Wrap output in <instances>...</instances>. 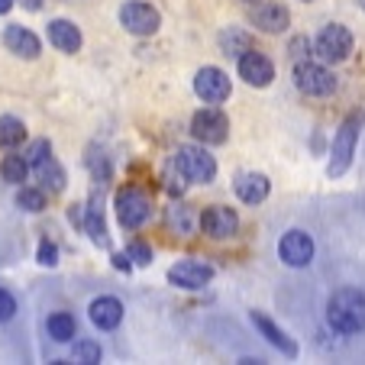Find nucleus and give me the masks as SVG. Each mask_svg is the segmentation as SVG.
Segmentation results:
<instances>
[{
  "mask_svg": "<svg viewBox=\"0 0 365 365\" xmlns=\"http://www.w3.org/2000/svg\"><path fill=\"white\" fill-rule=\"evenodd\" d=\"M200 230H204L210 240H230V236L240 230V217H236V210L217 204V207H210V210H204Z\"/></svg>",
  "mask_w": 365,
  "mask_h": 365,
  "instance_id": "f8f14e48",
  "label": "nucleus"
},
{
  "mask_svg": "<svg viewBox=\"0 0 365 365\" xmlns=\"http://www.w3.org/2000/svg\"><path fill=\"white\" fill-rule=\"evenodd\" d=\"M278 255H282V262L291 265V269H304V265H310V259H314V240H310L304 230H291V233H284L282 242H278Z\"/></svg>",
  "mask_w": 365,
  "mask_h": 365,
  "instance_id": "1a4fd4ad",
  "label": "nucleus"
},
{
  "mask_svg": "<svg viewBox=\"0 0 365 365\" xmlns=\"http://www.w3.org/2000/svg\"><path fill=\"white\" fill-rule=\"evenodd\" d=\"M126 255L136 259V265H149L152 262V249L145 246V242H130V246H126Z\"/></svg>",
  "mask_w": 365,
  "mask_h": 365,
  "instance_id": "cd10ccee",
  "label": "nucleus"
},
{
  "mask_svg": "<svg viewBox=\"0 0 365 365\" xmlns=\"http://www.w3.org/2000/svg\"><path fill=\"white\" fill-rule=\"evenodd\" d=\"M194 91L204 103H223L230 97V78L223 75L220 68H200L197 78H194Z\"/></svg>",
  "mask_w": 365,
  "mask_h": 365,
  "instance_id": "9d476101",
  "label": "nucleus"
},
{
  "mask_svg": "<svg viewBox=\"0 0 365 365\" xmlns=\"http://www.w3.org/2000/svg\"><path fill=\"white\" fill-rule=\"evenodd\" d=\"M36 175H39L42 187H48V191H62L65 187V172H62V165H58L52 155H48L42 165H36Z\"/></svg>",
  "mask_w": 365,
  "mask_h": 365,
  "instance_id": "4be33fe9",
  "label": "nucleus"
},
{
  "mask_svg": "<svg viewBox=\"0 0 365 365\" xmlns=\"http://www.w3.org/2000/svg\"><path fill=\"white\" fill-rule=\"evenodd\" d=\"M191 133L207 145H223L230 136V120L223 117L220 110L207 107V110H197L191 120Z\"/></svg>",
  "mask_w": 365,
  "mask_h": 365,
  "instance_id": "0eeeda50",
  "label": "nucleus"
},
{
  "mask_svg": "<svg viewBox=\"0 0 365 365\" xmlns=\"http://www.w3.org/2000/svg\"><path fill=\"white\" fill-rule=\"evenodd\" d=\"M46 330H48V336L56 339V343H68V339L78 336L75 317H71V314H65V310H58V314H52V317H48Z\"/></svg>",
  "mask_w": 365,
  "mask_h": 365,
  "instance_id": "aec40b11",
  "label": "nucleus"
},
{
  "mask_svg": "<svg viewBox=\"0 0 365 365\" xmlns=\"http://www.w3.org/2000/svg\"><path fill=\"white\" fill-rule=\"evenodd\" d=\"M233 187H236V197H240L242 204H262L272 191L269 178L259 175V172H242L240 178L233 181Z\"/></svg>",
  "mask_w": 365,
  "mask_h": 365,
  "instance_id": "4468645a",
  "label": "nucleus"
},
{
  "mask_svg": "<svg viewBox=\"0 0 365 365\" xmlns=\"http://www.w3.org/2000/svg\"><path fill=\"white\" fill-rule=\"evenodd\" d=\"M359 126H362V113H349L343 120V126L336 130V136H333V155H330V165H327L330 178H339V175L349 172L352 155H356V143H359Z\"/></svg>",
  "mask_w": 365,
  "mask_h": 365,
  "instance_id": "f03ea898",
  "label": "nucleus"
},
{
  "mask_svg": "<svg viewBox=\"0 0 365 365\" xmlns=\"http://www.w3.org/2000/svg\"><path fill=\"white\" fill-rule=\"evenodd\" d=\"M120 23H123V29L133 36H152L159 29L162 16H159V10L143 4V0H130V4L120 7Z\"/></svg>",
  "mask_w": 365,
  "mask_h": 365,
  "instance_id": "423d86ee",
  "label": "nucleus"
},
{
  "mask_svg": "<svg viewBox=\"0 0 365 365\" xmlns=\"http://www.w3.org/2000/svg\"><path fill=\"white\" fill-rule=\"evenodd\" d=\"M23 7H26V10H33V14H36V10L42 7V0H23Z\"/></svg>",
  "mask_w": 365,
  "mask_h": 365,
  "instance_id": "2f4dec72",
  "label": "nucleus"
},
{
  "mask_svg": "<svg viewBox=\"0 0 365 365\" xmlns=\"http://www.w3.org/2000/svg\"><path fill=\"white\" fill-rule=\"evenodd\" d=\"M84 230L94 242H107V227H103V207H101V197H94L88 204V220H84Z\"/></svg>",
  "mask_w": 365,
  "mask_h": 365,
  "instance_id": "5701e85b",
  "label": "nucleus"
},
{
  "mask_svg": "<svg viewBox=\"0 0 365 365\" xmlns=\"http://www.w3.org/2000/svg\"><path fill=\"white\" fill-rule=\"evenodd\" d=\"M120 320H123V304L117 297H97L91 304V324L97 330H117Z\"/></svg>",
  "mask_w": 365,
  "mask_h": 365,
  "instance_id": "2eb2a0df",
  "label": "nucleus"
},
{
  "mask_svg": "<svg viewBox=\"0 0 365 365\" xmlns=\"http://www.w3.org/2000/svg\"><path fill=\"white\" fill-rule=\"evenodd\" d=\"M10 10H14V0H0V16L10 14Z\"/></svg>",
  "mask_w": 365,
  "mask_h": 365,
  "instance_id": "473e14b6",
  "label": "nucleus"
},
{
  "mask_svg": "<svg viewBox=\"0 0 365 365\" xmlns=\"http://www.w3.org/2000/svg\"><path fill=\"white\" fill-rule=\"evenodd\" d=\"M255 26L262 29V33H284L288 29V23H291V16H288V10L282 7V4H262V7L255 10Z\"/></svg>",
  "mask_w": 365,
  "mask_h": 365,
  "instance_id": "6ab92c4d",
  "label": "nucleus"
},
{
  "mask_svg": "<svg viewBox=\"0 0 365 365\" xmlns=\"http://www.w3.org/2000/svg\"><path fill=\"white\" fill-rule=\"evenodd\" d=\"M314 48H317V56L324 58V62H330V65L346 62L349 52H352V33L346 26H339V23H333V26H327L324 33L317 36Z\"/></svg>",
  "mask_w": 365,
  "mask_h": 365,
  "instance_id": "20e7f679",
  "label": "nucleus"
},
{
  "mask_svg": "<svg viewBox=\"0 0 365 365\" xmlns=\"http://www.w3.org/2000/svg\"><path fill=\"white\" fill-rule=\"evenodd\" d=\"M252 324L259 327V333H262V336L269 339L272 346H278V349H282L288 359H294V356H297V346L288 339V333H284L282 327H275V320H272V317H265L262 310H252Z\"/></svg>",
  "mask_w": 365,
  "mask_h": 365,
  "instance_id": "f3484780",
  "label": "nucleus"
},
{
  "mask_svg": "<svg viewBox=\"0 0 365 365\" xmlns=\"http://www.w3.org/2000/svg\"><path fill=\"white\" fill-rule=\"evenodd\" d=\"M152 214V204L139 187H123L117 194V217L126 230H139Z\"/></svg>",
  "mask_w": 365,
  "mask_h": 365,
  "instance_id": "39448f33",
  "label": "nucleus"
},
{
  "mask_svg": "<svg viewBox=\"0 0 365 365\" xmlns=\"http://www.w3.org/2000/svg\"><path fill=\"white\" fill-rule=\"evenodd\" d=\"M0 175H4V181H10V185H23L29 175V165L23 155H4V162H0Z\"/></svg>",
  "mask_w": 365,
  "mask_h": 365,
  "instance_id": "b1692460",
  "label": "nucleus"
},
{
  "mask_svg": "<svg viewBox=\"0 0 365 365\" xmlns=\"http://www.w3.org/2000/svg\"><path fill=\"white\" fill-rule=\"evenodd\" d=\"M48 42L58 48V52H68L75 56L78 48H81V29L68 20H52L48 23Z\"/></svg>",
  "mask_w": 365,
  "mask_h": 365,
  "instance_id": "dca6fc26",
  "label": "nucleus"
},
{
  "mask_svg": "<svg viewBox=\"0 0 365 365\" xmlns=\"http://www.w3.org/2000/svg\"><path fill=\"white\" fill-rule=\"evenodd\" d=\"M362 7H365V0H362Z\"/></svg>",
  "mask_w": 365,
  "mask_h": 365,
  "instance_id": "72a5a7b5",
  "label": "nucleus"
},
{
  "mask_svg": "<svg viewBox=\"0 0 365 365\" xmlns=\"http://www.w3.org/2000/svg\"><path fill=\"white\" fill-rule=\"evenodd\" d=\"M48 155H52V145H48V139H36V143L29 145V152L23 155V159H26V165H29V168H36V165H42V162L48 159Z\"/></svg>",
  "mask_w": 365,
  "mask_h": 365,
  "instance_id": "bb28decb",
  "label": "nucleus"
},
{
  "mask_svg": "<svg viewBox=\"0 0 365 365\" xmlns=\"http://www.w3.org/2000/svg\"><path fill=\"white\" fill-rule=\"evenodd\" d=\"M210 278H214V269L204 265V262H194V259H185V262H178V265L168 269V282H172L175 288H185V291L204 288Z\"/></svg>",
  "mask_w": 365,
  "mask_h": 365,
  "instance_id": "9b49d317",
  "label": "nucleus"
},
{
  "mask_svg": "<svg viewBox=\"0 0 365 365\" xmlns=\"http://www.w3.org/2000/svg\"><path fill=\"white\" fill-rule=\"evenodd\" d=\"M240 78L252 88H269L275 78V65L262 52H246V56H240Z\"/></svg>",
  "mask_w": 365,
  "mask_h": 365,
  "instance_id": "ddd939ff",
  "label": "nucleus"
},
{
  "mask_svg": "<svg viewBox=\"0 0 365 365\" xmlns=\"http://www.w3.org/2000/svg\"><path fill=\"white\" fill-rule=\"evenodd\" d=\"M26 139V126L16 117H0V145L4 149H16Z\"/></svg>",
  "mask_w": 365,
  "mask_h": 365,
  "instance_id": "412c9836",
  "label": "nucleus"
},
{
  "mask_svg": "<svg viewBox=\"0 0 365 365\" xmlns=\"http://www.w3.org/2000/svg\"><path fill=\"white\" fill-rule=\"evenodd\" d=\"M327 320L339 333H362L365 330V294L343 288L327 304Z\"/></svg>",
  "mask_w": 365,
  "mask_h": 365,
  "instance_id": "f257e3e1",
  "label": "nucleus"
},
{
  "mask_svg": "<svg viewBox=\"0 0 365 365\" xmlns=\"http://www.w3.org/2000/svg\"><path fill=\"white\" fill-rule=\"evenodd\" d=\"M294 84L310 97H327V94H333V88H336V78H333L324 65L297 62L294 65Z\"/></svg>",
  "mask_w": 365,
  "mask_h": 365,
  "instance_id": "6e6552de",
  "label": "nucleus"
},
{
  "mask_svg": "<svg viewBox=\"0 0 365 365\" xmlns=\"http://www.w3.org/2000/svg\"><path fill=\"white\" fill-rule=\"evenodd\" d=\"M113 265H117L120 272H123V269L130 272V255H113Z\"/></svg>",
  "mask_w": 365,
  "mask_h": 365,
  "instance_id": "7c9ffc66",
  "label": "nucleus"
},
{
  "mask_svg": "<svg viewBox=\"0 0 365 365\" xmlns=\"http://www.w3.org/2000/svg\"><path fill=\"white\" fill-rule=\"evenodd\" d=\"M39 265H58V246L56 242H42L39 246Z\"/></svg>",
  "mask_w": 365,
  "mask_h": 365,
  "instance_id": "c756f323",
  "label": "nucleus"
},
{
  "mask_svg": "<svg viewBox=\"0 0 365 365\" xmlns=\"http://www.w3.org/2000/svg\"><path fill=\"white\" fill-rule=\"evenodd\" d=\"M71 359H75V362H84V365H94V362H101V346L91 343V339H81V343H75Z\"/></svg>",
  "mask_w": 365,
  "mask_h": 365,
  "instance_id": "a878e982",
  "label": "nucleus"
},
{
  "mask_svg": "<svg viewBox=\"0 0 365 365\" xmlns=\"http://www.w3.org/2000/svg\"><path fill=\"white\" fill-rule=\"evenodd\" d=\"M16 204H20L23 210H29V214H39L42 207H46V194H42L39 187H20Z\"/></svg>",
  "mask_w": 365,
  "mask_h": 365,
  "instance_id": "393cba45",
  "label": "nucleus"
},
{
  "mask_svg": "<svg viewBox=\"0 0 365 365\" xmlns=\"http://www.w3.org/2000/svg\"><path fill=\"white\" fill-rule=\"evenodd\" d=\"M4 42H7V48L14 52V56L20 58H39V39H36V33H29L26 26H7V33H4Z\"/></svg>",
  "mask_w": 365,
  "mask_h": 365,
  "instance_id": "a211bd4d",
  "label": "nucleus"
},
{
  "mask_svg": "<svg viewBox=\"0 0 365 365\" xmlns=\"http://www.w3.org/2000/svg\"><path fill=\"white\" fill-rule=\"evenodd\" d=\"M175 165H178L181 178L194 181V185H210V181L217 178L214 155H207V152L197 149V145H181V149L175 152Z\"/></svg>",
  "mask_w": 365,
  "mask_h": 365,
  "instance_id": "7ed1b4c3",
  "label": "nucleus"
},
{
  "mask_svg": "<svg viewBox=\"0 0 365 365\" xmlns=\"http://www.w3.org/2000/svg\"><path fill=\"white\" fill-rule=\"evenodd\" d=\"M14 314H16V301H14V294L0 288V324L14 320Z\"/></svg>",
  "mask_w": 365,
  "mask_h": 365,
  "instance_id": "c85d7f7f",
  "label": "nucleus"
}]
</instances>
